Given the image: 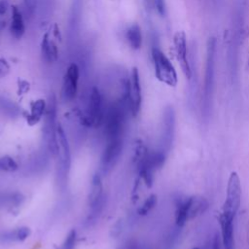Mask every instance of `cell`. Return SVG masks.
I'll return each instance as SVG.
<instances>
[{
	"label": "cell",
	"instance_id": "cell-6",
	"mask_svg": "<svg viewBox=\"0 0 249 249\" xmlns=\"http://www.w3.org/2000/svg\"><path fill=\"white\" fill-rule=\"evenodd\" d=\"M57 142H58V162L56 167V183L60 189H63L68 180L71 167V151L67 136L61 125H57Z\"/></svg>",
	"mask_w": 249,
	"mask_h": 249
},
{
	"label": "cell",
	"instance_id": "cell-30",
	"mask_svg": "<svg viewBox=\"0 0 249 249\" xmlns=\"http://www.w3.org/2000/svg\"><path fill=\"white\" fill-rule=\"evenodd\" d=\"M10 72V65L5 58H0V77L7 75Z\"/></svg>",
	"mask_w": 249,
	"mask_h": 249
},
{
	"label": "cell",
	"instance_id": "cell-14",
	"mask_svg": "<svg viewBox=\"0 0 249 249\" xmlns=\"http://www.w3.org/2000/svg\"><path fill=\"white\" fill-rule=\"evenodd\" d=\"M186 203L189 220L195 219L197 216L203 214L208 208V201L203 196H193L186 197Z\"/></svg>",
	"mask_w": 249,
	"mask_h": 249
},
{
	"label": "cell",
	"instance_id": "cell-22",
	"mask_svg": "<svg viewBox=\"0 0 249 249\" xmlns=\"http://www.w3.org/2000/svg\"><path fill=\"white\" fill-rule=\"evenodd\" d=\"M24 200L22 194L18 192L0 193V205L6 204L10 206H18Z\"/></svg>",
	"mask_w": 249,
	"mask_h": 249
},
{
	"label": "cell",
	"instance_id": "cell-24",
	"mask_svg": "<svg viewBox=\"0 0 249 249\" xmlns=\"http://www.w3.org/2000/svg\"><path fill=\"white\" fill-rule=\"evenodd\" d=\"M18 165L17 161L10 156H3L0 158V170L13 172L18 170Z\"/></svg>",
	"mask_w": 249,
	"mask_h": 249
},
{
	"label": "cell",
	"instance_id": "cell-13",
	"mask_svg": "<svg viewBox=\"0 0 249 249\" xmlns=\"http://www.w3.org/2000/svg\"><path fill=\"white\" fill-rule=\"evenodd\" d=\"M142 103V90L139 71L136 67L131 70L129 78V108L133 116H137Z\"/></svg>",
	"mask_w": 249,
	"mask_h": 249
},
{
	"label": "cell",
	"instance_id": "cell-8",
	"mask_svg": "<svg viewBox=\"0 0 249 249\" xmlns=\"http://www.w3.org/2000/svg\"><path fill=\"white\" fill-rule=\"evenodd\" d=\"M104 115L105 113L101 93L96 87H93L89 97L87 114L81 116V123L85 126L98 127L101 124H103Z\"/></svg>",
	"mask_w": 249,
	"mask_h": 249
},
{
	"label": "cell",
	"instance_id": "cell-23",
	"mask_svg": "<svg viewBox=\"0 0 249 249\" xmlns=\"http://www.w3.org/2000/svg\"><path fill=\"white\" fill-rule=\"evenodd\" d=\"M0 110L10 118H16L19 115V107L12 100L6 97H0Z\"/></svg>",
	"mask_w": 249,
	"mask_h": 249
},
{
	"label": "cell",
	"instance_id": "cell-25",
	"mask_svg": "<svg viewBox=\"0 0 249 249\" xmlns=\"http://www.w3.org/2000/svg\"><path fill=\"white\" fill-rule=\"evenodd\" d=\"M157 201H158V198H157V196L156 195H150L146 200L143 202V204L139 207L138 209V214L141 215V216H145L147 215L157 204Z\"/></svg>",
	"mask_w": 249,
	"mask_h": 249
},
{
	"label": "cell",
	"instance_id": "cell-12",
	"mask_svg": "<svg viewBox=\"0 0 249 249\" xmlns=\"http://www.w3.org/2000/svg\"><path fill=\"white\" fill-rule=\"evenodd\" d=\"M80 69L76 63H71L63 77L62 97L66 101H71L76 97L78 90V82Z\"/></svg>",
	"mask_w": 249,
	"mask_h": 249
},
{
	"label": "cell",
	"instance_id": "cell-1",
	"mask_svg": "<svg viewBox=\"0 0 249 249\" xmlns=\"http://www.w3.org/2000/svg\"><path fill=\"white\" fill-rule=\"evenodd\" d=\"M241 193L240 178L238 174L233 171L229 177L226 199L223 203L222 212L219 215L221 239L226 244L234 241V219L241 204Z\"/></svg>",
	"mask_w": 249,
	"mask_h": 249
},
{
	"label": "cell",
	"instance_id": "cell-21",
	"mask_svg": "<svg viewBox=\"0 0 249 249\" xmlns=\"http://www.w3.org/2000/svg\"><path fill=\"white\" fill-rule=\"evenodd\" d=\"M105 203H106V196H103L96 203H94L93 205H91L89 207L90 211L88 214L86 222H85L87 227H91V226H93L96 223L97 219L99 218L100 214L102 213V211L104 209Z\"/></svg>",
	"mask_w": 249,
	"mask_h": 249
},
{
	"label": "cell",
	"instance_id": "cell-7",
	"mask_svg": "<svg viewBox=\"0 0 249 249\" xmlns=\"http://www.w3.org/2000/svg\"><path fill=\"white\" fill-rule=\"evenodd\" d=\"M152 59L156 78L168 87H176L178 83L177 72L165 53L156 46L152 48Z\"/></svg>",
	"mask_w": 249,
	"mask_h": 249
},
{
	"label": "cell",
	"instance_id": "cell-36",
	"mask_svg": "<svg viewBox=\"0 0 249 249\" xmlns=\"http://www.w3.org/2000/svg\"><path fill=\"white\" fill-rule=\"evenodd\" d=\"M193 249H199L198 247H195V248H193Z\"/></svg>",
	"mask_w": 249,
	"mask_h": 249
},
{
	"label": "cell",
	"instance_id": "cell-35",
	"mask_svg": "<svg viewBox=\"0 0 249 249\" xmlns=\"http://www.w3.org/2000/svg\"><path fill=\"white\" fill-rule=\"evenodd\" d=\"M5 26H6V22L5 21H0V32L4 29Z\"/></svg>",
	"mask_w": 249,
	"mask_h": 249
},
{
	"label": "cell",
	"instance_id": "cell-4",
	"mask_svg": "<svg viewBox=\"0 0 249 249\" xmlns=\"http://www.w3.org/2000/svg\"><path fill=\"white\" fill-rule=\"evenodd\" d=\"M57 105L54 95L50 96L47 103L46 112L44 115L43 124V139L45 146L51 155L56 156L58 154V142H57V124H56Z\"/></svg>",
	"mask_w": 249,
	"mask_h": 249
},
{
	"label": "cell",
	"instance_id": "cell-32",
	"mask_svg": "<svg viewBox=\"0 0 249 249\" xmlns=\"http://www.w3.org/2000/svg\"><path fill=\"white\" fill-rule=\"evenodd\" d=\"M8 10V3L5 0H0V16L4 15Z\"/></svg>",
	"mask_w": 249,
	"mask_h": 249
},
{
	"label": "cell",
	"instance_id": "cell-16",
	"mask_svg": "<svg viewBox=\"0 0 249 249\" xmlns=\"http://www.w3.org/2000/svg\"><path fill=\"white\" fill-rule=\"evenodd\" d=\"M47 108V103L44 99H37L33 102H31V108L30 113L26 116V121L29 125H34L38 124L43 116L45 115Z\"/></svg>",
	"mask_w": 249,
	"mask_h": 249
},
{
	"label": "cell",
	"instance_id": "cell-20",
	"mask_svg": "<svg viewBox=\"0 0 249 249\" xmlns=\"http://www.w3.org/2000/svg\"><path fill=\"white\" fill-rule=\"evenodd\" d=\"M31 231L27 227H20L2 233L0 238L3 241H24L29 237Z\"/></svg>",
	"mask_w": 249,
	"mask_h": 249
},
{
	"label": "cell",
	"instance_id": "cell-9",
	"mask_svg": "<svg viewBox=\"0 0 249 249\" xmlns=\"http://www.w3.org/2000/svg\"><path fill=\"white\" fill-rule=\"evenodd\" d=\"M173 46L176 54V58L180 64L181 70L189 81L192 80L194 75V70L192 68V63L189 59L187 36L184 31H177L173 36Z\"/></svg>",
	"mask_w": 249,
	"mask_h": 249
},
{
	"label": "cell",
	"instance_id": "cell-26",
	"mask_svg": "<svg viewBox=\"0 0 249 249\" xmlns=\"http://www.w3.org/2000/svg\"><path fill=\"white\" fill-rule=\"evenodd\" d=\"M148 9L156 11L160 16L165 14V2L164 0H144Z\"/></svg>",
	"mask_w": 249,
	"mask_h": 249
},
{
	"label": "cell",
	"instance_id": "cell-17",
	"mask_svg": "<svg viewBox=\"0 0 249 249\" xmlns=\"http://www.w3.org/2000/svg\"><path fill=\"white\" fill-rule=\"evenodd\" d=\"M104 196L103 194V185H102V179L101 175L99 173H96L93 175L92 180H91V186H90V191L89 194V206L90 207L94 203H96L102 196Z\"/></svg>",
	"mask_w": 249,
	"mask_h": 249
},
{
	"label": "cell",
	"instance_id": "cell-34",
	"mask_svg": "<svg viewBox=\"0 0 249 249\" xmlns=\"http://www.w3.org/2000/svg\"><path fill=\"white\" fill-rule=\"evenodd\" d=\"M247 40H248V48H247V54H246V69L249 72V31L247 33Z\"/></svg>",
	"mask_w": 249,
	"mask_h": 249
},
{
	"label": "cell",
	"instance_id": "cell-33",
	"mask_svg": "<svg viewBox=\"0 0 249 249\" xmlns=\"http://www.w3.org/2000/svg\"><path fill=\"white\" fill-rule=\"evenodd\" d=\"M210 249H220V241L217 235H214Z\"/></svg>",
	"mask_w": 249,
	"mask_h": 249
},
{
	"label": "cell",
	"instance_id": "cell-31",
	"mask_svg": "<svg viewBox=\"0 0 249 249\" xmlns=\"http://www.w3.org/2000/svg\"><path fill=\"white\" fill-rule=\"evenodd\" d=\"M122 249H144V248L140 247L135 241H128L126 244L123 246Z\"/></svg>",
	"mask_w": 249,
	"mask_h": 249
},
{
	"label": "cell",
	"instance_id": "cell-10",
	"mask_svg": "<svg viewBox=\"0 0 249 249\" xmlns=\"http://www.w3.org/2000/svg\"><path fill=\"white\" fill-rule=\"evenodd\" d=\"M123 152L122 138L107 141L100 159V172L102 174L109 173L118 162Z\"/></svg>",
	"mask_w": 249,
	"mask_h": 249
},
{
	"label": "cell",
	"instance_id": "cell-28",
	"mask_svg": "<svg viewBox=\"0 0 249 249\" xmlns=\"http://www.w3.org/2000/svg\"><path fill=\"white\" fill-rule=\"evenodd\" d=\"M23 4H24L26 13L30 17L34 16V14L36 12V8H37V0H23Z\"/></svg>",
	"mask_w": 249,
	"mask_h": 249
},
{
	"label": "cell",
	"instance_id": "cell-29",
	"mask_svg": "<svg viewBox=\"0 0 249 249\" xmlns=\"http://www.w3.org/2000/svg\"><path fill=\"white\" fill-rule=\"evenodd\" d=\"M29 89H30V84L27 81L21 80V79L18 80V93L19 95H22L28 92Z\"/></svg>",
	"mask_w": 249,
	"mask_h": 249
},
{
	"label": "cell",
	"instance_id": "cell-18",
	"mask_svg": "<svg viewBox=\"0 0 249 249\" xmlns=\"http://www.w3.org/2000/svg\"><path fill=\"white\" fill-rule=\"evenodd\" d=\"M41 51H42V54L44 55V58L49 62L55 61L58 57L57 47L53 41H51L49 39L48 33L44 34L42 38Z\"/></svg>",
	"mask_w": 249,
	"mask_h": 249
},
{
	"label": "cell",
	"instance_id": "cell-3",
	"mask_svg": "<svg viewBox=\"0 0 249 249\" xmlns=\"http://www.w3.org/2000/svg\"><path fill=\"white\" fill-rule=\"evenodd\" d=\"M241 7H237L232 20V25L229 31L228 46H227V67L229 72V78L232 85L237 82L238 79V66H239V49L242 43L243 36V15Z\"/></svg>",
	"mask_w": 249,
	"mask_h": 249
},
{
	"label": "cell",
	"instance_id": "cell-2",
	"mask_svg": "<svg viewBox=\"0 0 249 249\" xmlns=\"http://www.w3.org/2000/svg\"><path fill=\"white\" fill-rule=\"evenodd\" d=\"M216 53L217 41L215 37H209L206 42L204 77L201 90L200 110L201 117L204 122H208L213 104V96L215 89V73H216Z\"/></svg>",
	"mask_w": 249,
	"mask_h": 249
},
{
	"label": "cell",
	"instance_id": "cell-5",
	"mask_svg": "<svg viewBox=\"0 0 249 249\" xmlns=\"http://www.w3.org/2000/svg\"><path fill=\"white\" fill-rule=\"evenodd\" d=\"M128 111L130 112L129 108L122 100L121 102L112 104L107 109L103 120L105 124L104 132L107 141L122 138L124 125Z\"/></svg>",
	"mask_w": 249,
	"mask_h": 249
},
{
	"label": "cell",
	"instance_id": "cell-27",
	"mask_svg": "<svg viewBox=\"0 0 249 249\" xmlns=\"http://www.w3.org/2000/svg\"><path fill=\"white\" fill-rule=\"evenodd\" d=\"M76 239H77V232L75 230H71L67 234V236L65 237L62 245L59 248H55V249H74L76 244Z\"/></svg>",
	"mask_w": 249,
	"mask_h": 249
},
{
	"label": "cell",
	"instance_id": "cell-15",
	"mask_svg": "<svg viewBox=\"0 0 249 249\" xmlns=\"http://www.w3.org/2000/svg\"><path fill=\"white\" fill-rule=\"evenodd\" d=\"M10 32L16 39H20L25 32L22 15L19 9L15 5L12 6V22L10 26Z\"/></svg>",
	"mask_w": 249,
	"mask_h": 249
},
{
	"label": "cell",
	"instance_id": "cell-19",
	"mask_svg": "<svg viewBox=\"0 0 249 249\" xmlns=\"http://www.w3.org/2000/svg\"><path fill=\"white\" fill-rule=\"evenodd\" d=\"M125 38L131 49L139 50L142 46V32L140 26L137 23L130 25L125 32Z\"/></svg>",
	"mask_w": 249,
	"mask_h": 249
},
{
	"label": "cell",
	"instance_id": "cell-11",
	"mask_svg": "<svg viewBox=\"0 0 249 249\" xmlns=\"http://www.w3.org/2000/svg\"><path fill=\"white\" fill-rule=\"evenodd\" d=\"M175 126H176L175 111L171 105H168L164 108L162 113V131H161V150H163L166 154L170 151L174 141Z\"/></svg>",
	"mask_w": 249,
	"mask_h": 249
}]
</instances>
